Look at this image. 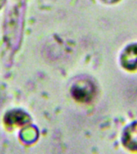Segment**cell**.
I'll return each mask as SVG.
<instances>
[{
  "label": "cell",
  "instance_id": "1",
  "mask_svg": "<svg viewBox=\"0 0 137 154\" xmlns=\"http://www.w3.org/2000/svg\"><path fill=\"white\" fill-rule=\"evenodd\" d=\"M123 67L127 70L137 69V44L128 46L121 56Z\"/></svg>",
  "mask_w": 137,
  "mask_h": 154
},
{
  "label": "cell",
  "instance_id": "2",
  "mask_svg": "<svg viewBox=\"0 0 137 154\" xmlns=\"http://www.w3.org/2000/svg\"><path fill=\"white\" fill-rule=\"evenodd\" d=\"M93 85L87 81L80 82L73 88L72 94L79 101H87L91 100L93 95Z\"/></svg>",
  "mask_w": 137,
  "mask_h": 154
},
{
  "label": "cell",
  "instance_id": "3",
  "mask_svg": "<svg viewBox=\"0 0 137 154\" xmlns=\"http://www.w3.org/2000/svg\"><path fill=\"white\" fill-rule=\"evenodd\" d=\"M123 144L127 149L137 150V122L127 128L123 136Z\"/></svg>",
  "mask_w": 137,
  "mask_h": 154
},
{
  "label": "cell",
  "instance_id": "4",
  "mask_svg": "<svg viewBox=\"0 0 137 154\" xmlns=\"http://www.w3.org/2000/svg\"><path fill=\"white\" fill-rule=\"evenodd\" d=\"M25 117L26 116L24 114H20V112H14L11 113V116H8V120H9V122H11L12 124H14V123L22 122V121H24L25 120Z\"/></svg>",
  "mask_w": 137,
  "mask_h": 154
},
{
  "label": "cell",
  "instance_id": "5",
  "mask_svg": "<svg viewBox=\"0 0 137 154\" xmlns=\"http://www.w3.org/2000/svg\"><path fill=\"white\" fill-rule=\"evenodd\" d=\"M103 2H108V3H114V2H116L120 0H103Z\"/></svg>",
  "mask_w": 137,
  "mask_h": 154
},
{
  "label": "cell",
  "instance_id": "6",
  "mask_svg": "<svg viewBox=\"0 0 137 154\" xmlns=\"http://www.w3.org/2000/svg\"><path fill=\"white\" fill-rule=\"evenodd\" d=\"M4 1L5 0H0V8L2 7V6L3 5V3H4Z\"/></svg>",
  "mask_w": 137,
  "mask_h": 154
}]
</instances>
